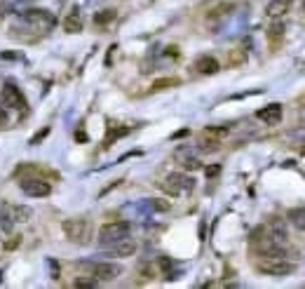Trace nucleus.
<instances>
[{"mask_svg":"<svg viewBox=\"0 0 305 289\" xmlns=\"http://www.w3.org/2000/svg\"><path fill=\"white\" fill-rule=\"evenodd\" d=\"M61 230L73 245H87L92 240V221L89 219H66L61 223Z\"/></svg>","mask_w":305,"mask_h":289,"instance_id":"obj_1","label":"nucleus"},{"mask_svg":"<svg viewBox=\"0 0 305 289\" xmlns=\"http://www.w3.org/2000/svg\"><path fill=\"white\" fill-rule=\"evenodd\" d=\"M254 266H256L258 273L270 277H284L289 273H293V268H296L291 261H286L284 256H261V259H256Z\"/></svg>","mask_w":305,"mask_h":289,"instance_id":"obj_2","label":"nucleus"},{"mask_svg":"<svg viewBox=\"0 0 305 289\" xmlns=\"http://www.w3.org/2000/svg\"><path fill=\"white\" fill-rule=\"evenodd\" d=\"M160 188H162L167 195H181V193H190L193 188H195V179L193 177H186V174L181 172H171L167 174V179L160 184Z\"/></svg>","mask_w":305,"mask_h":289,"instance_id":"obj_3","label":"nucleus"},{"mask_svg":"<svg viewBox=\"0 0 305 289\" xmlns=\"http://www.w3.org/2000/svg\"><path fill=\"white\" fill-rule=\"evenodd\" d=\"M129 223L127 221H110V223H103L101 230H99V242L101 245H115L117 240L127 238L129 235Z\"/></svg>","mask_w":305,"mask_h":289,"instance_id":"obj_4","label":"nucleus"},{"mask_svg":"<svg viewBox=\"0 0 305 289\" xmlns=\"http://www.w3.org/2000/svg\"><path fill=\"white\" fill-rule=\"evenodd\" d=\"M21 191L31 195V198H47L49 193H52V186H49L45 179H38V177H26V179L19 181Z\"/></svg>","mask_w":305,"mask_h":289,"instance_id":"obj_5","label":"nucleus"},{"mask_svg":"<svg viewBox=\"0 0 305 289\" xmlns=\"http://www.w3.org/2000/svg\"><path fill=\"white\" fill-rule=\"evenodd\" d=\"M0 96H3V106H12V108H19V110L26 108V99H24V94H21L19 87L14 83H5Z\"/></svg>","mask_w":305,"mask_h":289,"instance_id":"obj_6","label":"nucleus"},{"mask_svg":"<svg viewBox=\"0 0 305 289\" xmlns=\"http://www.w3.org/2000/svg\"><path fill=\"white\" fill-rule=\"evenodd\" d=\"M89 270H92V275H94L99 282H110V280H115V277L122 273V268L117 263H94Z\"/></svg>","mask_w":305,"mask_h":289,"instance_id":"obj_7","label":"nucleus"},{"mask_svg":"<svg viewBox=\"0 0 305 289\" xmlns=\"http://www.w3.org/2000/svg\"><path fill=\"white\" fill-rule=\"evenodd\" d=\"M24 19L33 21L38 31H47V28L54 24V17H52V14H47L45 10H28V12L24 14Z\"/></svg>","mask_w":305,"mask_h":289,"instance_id":"obj_8","label":"nucleus"},{"mask_svg":"<svg viewBox=\"0 0 305 289\" xmlns=\"http://www.w3.org/2000/svg\"><path fill=\"white\" fill-rule=\"evenodd\" d=\"M256 118L265 125H279V120H282V106L279 103H268L261 110H256Z\"/></svg>","mask_w":305,"mask_h":289,"instance_id":"obj_9","label":"nucleus"},{"mask_svg":"<svg viewBox=\"0 0 305 289\" xmlns=\"http://www.w3.org/2000/svg\"><path fill=\"white\" fill-rule=\"evenodd\" d=\"M64 31H66V33H80L82 31V17H80V10H78V7H73V10L66 14V19H64Z\"/></svg>","mask_w":305,"mask_h":289,"instance_id":"obj_10","label":"nucleus"},{"mask_svg":"<svg viewBox=\"0 0 305 289\" xmlns=\"http://www.w3.org/2000/svg\"><path fill=\"white\" fill-rule=\"evenodd\" d=\"M218 69H221V64H218V59H214V56H200L195 62V71L202 73V76H211V73H216Z\"/></svg>","mask_w":305,"mask_h":289,"instance_id":"obj_11","label":"nucleus"},{"mask_svg":"<svg viewBox=\"0 0 305 289\" xmlns=\"http://www.w3.org/2000/svg\"><path fill=\"white\" fill-rule=\"evenodd\" d=\"M113 252H115L117 256H132L136 252V242L129 240V235H127V238H122V240H117L115 245H113Z\"/></svg>","mask_w":305,"mask_h":289,"instance_id":"obj_12","label":"nucleus"},{"mask_svg":"<svg viewBox=\"0 0 305 289\" xmlns=\"http://www.w3.org/2000/svg\"><path fill=\"white\" fill-rule=\"evenodd\" d=\"M282 38H284V24L282 21H275L270 28H268V42H270V47L275 49L282 42Z\"/></svg>","mask_w":305,"mask_h":289,"instance_id":"obj_13","label":"nucleus"},{"mask_svg":"<svg viewBox=\"0 0 305 289\" xmlns=\"http://www.w3.org/2000/svg\"><path fill=\"white\" fill-rule=\"evenodd\" d=\"M289 3H291V0H272L265 12L270 14V17H282V14L289 12Z\"/></svg>","mask_w":305,"mask_h":289,"instance_id":"obj_14","label":"nucleus"},{"mask_svg":"<svg viewBox=\"0 0 305 289\" xmlns=\"http://www.w3.org/2000/svg\"><path fill=\"white\" fill-rule=\"evenodd\" d=\"M286 216H289V221H291V223L298 228V230H305V207L291 209V212L286 214Z\"/></svg>","mask_w":305,"mask_h":289,"instance_id":"obj_15","label":"nucleus"},{"mask_svg":"<svg viewBox=\"0 0 305 289\" xmlns=\"http://www.w3.org/2000/svg\"><path fill=\"white\" fill-rule=\"evenodd\" d=\"M115 17H117L115 10H101V12L94 14V24H96V26H106V24H110Z\"/></svg>","mask_w":305,"mask_h":289,"instance_id":"obj_16","label":"nucleus"},{"mask_svg":"<svg viewBox=\"0 0 305 289\" xmlns=\"http://www.w3.org/2000/svg\"><path fill=\"white\" fill-rule=\"evenodd\" d=\"M127 132H129V127H117V125H108V137H106V141H103V144L110 146L117 137H125Z\"/></svg>","mask_w":305,"mask_h":289,"instance_id":"obj_17","label":"nucleus"},{"mask_svg":"<svg viewBox=\"0 0 305 289\" xmlns=\"http://www.w3.org/2000/svg\"><path fill=\"white\" fill-rule=\"evenodd\" d=\"M178 85H181V80H178V78H162V80H155V83H153V92L169 90V87H178Z\"/></svg>","mask_w":305,"mask_h":289,"instance_id":"obj_18","label":"nucleus"},{"mask_svg":"<svg viewBox=\"0 0 305 289\" xmlns=\"http://www.w3.org/2000/svg\"><path fill=\"white\" fill-rule=\"evenodd\" d=\"M244 59H247V56H244L242 49H232L230 56H228V64H230V66H237V64H244Z\"/></svg>","mask_w":305,"mask_h":289,"instance_id":"obj_19","label":"nucleus"},{"mask_svg":"<svg viewBox=\"0 0 305 289\" xmlns=\"http://www.w3.org/2000/svg\"><path fill=\"white\" fill-rule=\"evenodd\" d=\"M96 282H99L96 277H78L73 284L75 287H96Z\"/></svg>","mask_w":305,"mask_h":289,"instance_id":"obj_20","label":"nucleus"},{"mask_svg":"<svg viewBox=\"0 0 305 289\" xmlns=\"http://www.w3.org/2000/svg\"><path fill=\"white\" fill-rule=\"evenodd\" d=\"M225 10H232V5L230 3H225V5H218V7H214L209 12V17H218V14H225Z\"/></svg>","mask_w":305,"mask_h":289,"instance_id":"obj_21","label":"nucleus"},{"mask_svg":"<svg viewBox=\"0 0 305 289\" xmlns=\"http://www.w3.org/2000/svg\"><path fill=\"white\" fill-rule=\"evenodd\" d=\"M47 134H49V127H45V130H40L33 139H31V144H33V146H35V144H40V141H42L45 137H47Z\"/></svg>","mask_w":305,"mask_h":289,"instance_id":"obj_22","label":"nucleus"},{"mask_svg":"<svg viewBox=\"0 0 305 289\" xmlns=\"http://www.w3.org/2000/svg\"><path fill=\"white\" fill-rule=\"evenodd\" d=\"M7 123H10V113H7L5 106H0V127H5Z\"/></svg>","mask_w":305,"mask_h":289,"instance_id":"obj_23","label":"nucleus"},{"mask_svg":"<svg viewBox=\"0 0 305 289\" xmlns=\"http://www.w3.org/2000/svg\"><path fill=\"white\" fill-rule=\"evenodd\" d=\"M218 172H221V167H218V165H211V167H207V177H216Z\"/></svg>","mask_w":305,"mask_h":289,"instance_id":"obj_24","label":"nucleus"},{"mask_svg":"<svg viewBox=\"0 0 305 289\" xmlns=\"http://www.w3.org/2000/svg\"><path fill=\"white\" fill-rule=\"evenodd\" d=\"M17 245H19V235H14V240H12V242H10V240L5 242V247H7V249H14Z\"/></svg>","mask_w":305,"mask_h":289,"instance_id":"obj_25","label":"nucleus"},{"mask_svg":"<svg viewBox=\"0 0 305 289\" xmlns=\"http://www.w3.org/2000/svg\"><path fill=\"white\" fill-rule=\"evenodd\" d=\"M303 7H305V0H303Z\"/></svg>","mask_w":305,"mask_h":289,"instance_id":"obj_26","label":"nucleus"},{"mask_svg":"<svg viewBox=\"0 0 305 289\" xmlns=\"http://www.w3.org/2000/svg\"><path fill=\"white\" fill-rule=\"evenodd\" d=\"M303 153H305V148H303Z\"/></svg>","mask_w":305,"mask_h":289,"instance_id":"obj_27","label":"nucleus"}]
</instances>
